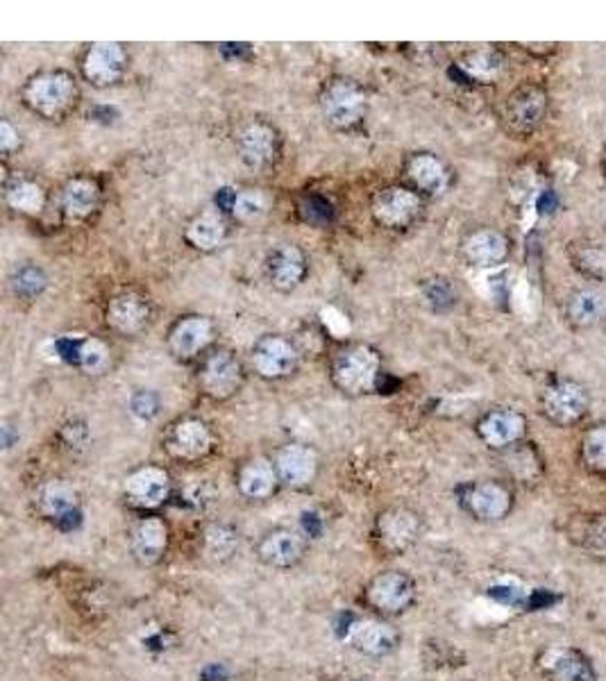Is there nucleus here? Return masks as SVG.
Masks as SVG:
<instances>
[{
  "instance_id": "1",
  "label": "nucleus",
  "mask_w": 606,
  "mask_h": 681,
  "mask_svg": "<svg viewBox=\"0 0 606 681\" xmlns=\"http://www.w3.org/2000/svg\"><path fill=\"white\" fill-rule=\"evenodd\" d=\"M419 595L415 580L402 571L375 575L364 588V604L377 618H396L409 612Z\"/></svg>"
},
{
  "instance_id": "2",
  "label": "nucleus",
  "mask_w": 606,
  "mask_h": 681,
  "mask_svg": "<svg viewBox=\"0 0 606 681\" xmlns=\"http://www.w3.org/2000/svg\"><path fill=\"white\" fill-rule=\"evenodd\" d=\"M421 516L407 507H393L377 516L372 527V543L385 556H400L421 541Z\"/></svg>"
},
{
  "instance_id": "3",
  "label": "nucleus",
  "mask_w": 606,
  "mask_h": 681,
  "mask_svg": "<svg viewBox=\"0 0 606 681\" xmlns=\"http://www.w3.org/2000/svg\"><path fill=\"white\" fill-rule=\"evenodd\" d=\"M377 375H380V357L368 346H350L340 350L332 364L336 387L355 396L372 391Z\"/></svg>"
},
{
  "instance_id": "4",
  "label": "nucleus",
  "mask_w": 606,
  "mask_h": 681,
  "mask_svg": "<svg viewBox=\"0 0 606 681\" xmlns=\"http://www.w3.org/2000/svg\"><path fill=\"white\" fill-rule=\"evenodd\" d=\"M23 98L28 107L46 119L64 114L75 100V80L68 73H40L25 85Z\"/></svg>"
},
{
  "instance_id": "5",
  "label": "nucleus",
  "mask_w": 606,
  "mask_h": 681,
  "mask_svg": "<svg viewBox=\"0 0 606 681\" xmlns=\"http://www.w3.org/2000/svg\"><path fill=\"white\" fill-rule=\"evenodd\" d=\"M321 109L325 121L336 130H350L366 117V94L350 80H334L323 89Z\"/></svg>"
},
{
  "instance_id": "6",
  "label": "nucleus",
  "mask_w": 606,
  "mask_h": 681,
  "mask_svg": "<svg viewBox=\"0 0 606 681\" xmlns=\"http://www.w3.org/2000/svg\"><path fill=\"white\" fill-rule=\"evenodd\" d=\"M462 507L481 522H496L509 516L513 507L511 490L502 482H475L462 488Z\"/></svg>"
},
{
  "instance_id": "7",
  "label": "nucleus",
  "mask_w": 606,
  "mask_h": 681,
  "mask_svg": "<svg viewBox=\"0 0 606 681\" xmlns=\"http://www.w3.org/2000/svg\"><path fill=\"white\" fill-rule=\"evenodd\" d=\"M123 494L130 507L139 511H155L171 496V477L164 468L145 466L128 475L123 484Z\"/></svg>"
},
{
  "instance_id": "8",
  "label": "nucleus",
  "mask_w": 606,
  "mask_h": 681,
  "mask_svg": "<svg viewBox=\"0 0 606 681\" xmlns=\"http://www.w3.org/2000/svg\"><path fill=\"white\" fill-rule=\"evenodd\" d=\"M128 545L139 565H158L169 550V525L160 516H145L137 520L130 529Z\"/></svg>"
},
{
  "instance_id": "9",
  "label": "nucleus",
  "mask_w": 606,
  "mask_h": 681,
  "mask_svg": "<svg viewBox=\"0 0 606 681\" xmlns=\"http://www.w3.org/2000/svg\"><path fill=\"white\" fill-rule=\"evenodd\" d=\"M257 556L275 571H291L307 556V539L293 529H273L257 543Z\"/></svg>"
},
{
  "instance_id": "10",
  "label": "nucleus",
  "mask_w": 606,
  "mask_h": 681,
  "mask_svg": "<svg viewBox=\"0 0 606 681\" xmlns=\"http://www.w3.org/2000/svg\"><path fill=\"white\" fill-rule=\"evenodd\" d=\"M423 209V201L404 186H389L380 192L372 201V216L377 223H382L393 230L400 227H409L415 218H419Z\"/></svg>"
},
{
  "instance_id": "11",
  "label": "nucleus",
  "mask_w": 606,
  "mask_h": 681,
  "mask_svg": "<svg viewBox=\"0 0 606 681\" xmlns=\"http://www.w3.org/2000/svg\"><path fill=\"white\" fill-rule=\"evenodd\" d=\"M346 638L357 652L366 657H387L398 648V642H400L398 631L391 625H387L382 618L353 620V625L346 631Z\"/></svg>"
},
{
  "instance_id": "12",
  "label": "nucleus",
  "mask_w": 606,
  "mask_h": 681,
  "mask_svg": "<svg viewBox=\"0 0 606 681\" xmlns=\"http://www.w3.org/2000/svg\"><path fill=\"white\" fill-rule=\"evenodd\" d=\"M201 382H203L205 393L216 398V400H225V398L235 396L241 387V364H239V359L227 350H218V353L209 355L205 366H203Z\"/></svg>"
},
{
  "instance_id": "13",
  "label": "nucleus",
  "mask_w": 606,
  "mask_h": 681,
  "mask_svg": "<svg viewBox=\"0 0 606 681\" xmlns=\"http://www.w3.org/2000/svg\"><path fill=\"white\" fill-rule=\"evenodd\" d=\"M36 505L40 511L53 520L59 527H75V522H80V498L78 490H75L68 482L64 479H53L42 486L40 496H36Z\"/></svg>"
},
{
  "instance_id": "14",
  "label": "nucleus",
  "mask_w": 606,
  "mask_h": 681,
  "mask_svg": "<svg viewBox=\"0 0 606 681\" xmlns=\"http://www.w3.org/2000/svg\"><path fill=\"white\" fill-rule=\"evenodd\" d=\"M588 409L586 391L575 382L552 385L543 396V411L556 425L577 423Z\"/></svg>"
},
{
  "instance_id": "15",
  "label": "nucleus",
  "mask_w": 606,
  "mask_h": 681,
  "mask_svg": "<svg viewBox=\"0 0 606 681\" xmlns=\"http://www.w3.org/2000/svg\"><path fill=\"white\" fill-rule=\"evenodd\" d=\"M275 471L280 477V484H286L291 488H305L316 479L318 473V457L316 452L307 445H284L275 457Z\"/></svg>"
},
{
  "instance_id": "16",
  "label": "nucleus",
  "mask_w": 606,
  "mask_h": 681,
  "mask_svg": "<svg viewBox=\"0 0 606 681\" xmlns=\"http://www.w3.org/2000/svg\"><path fill=\"white\" fill-rule=\"evenodd\" d=\"M252 364L261 377L280 380L295 370V348L282 336H263L252 350Z\"/></svg>"
},
{
  "instance_id": "17",
  "label": "nucleus",
  "mask_w": 606,
  "mask_h": 681,
  "mask_svg": "<svg viewBox=\"0 0 606 681\" xmlns=\"http://www.w3.org/2000/svg\"><path fill=\"white\" fill-rule=\"evenodd\" d=\"M541 668L548 681H597L591 659L577 648H552L543 655Z\"/></svg>"
},
{
  "instance_id": "18",
  "label": "nucleus",
  "mask_w": 606,
  "mask_h": 681,
  "mask_svg": "<svg viewBox=\"0 0 606 681\" xmlns=\"http://www.w3.org/2000/svg\"><path fill=\"white\" fill-rule=\"evenodd\" d=\"M212 432L207 430L205 423L201 421H182L177 423L169 439H166V450L180 462H201L207 457L212 450Z\"/></svg>"
},
{
  "instance_id": "19",
  "label": "nucleus",
  "mask_w": 606,
  "mask_h": 681,
  "mask_svg": "<svg viewBox=\"0 0 606 681\" xmlns=\"http://www.w3.org/2000/svg\"><path fill=\"white\" fill-rule=\"evenodd\" d=\"M83 68L87 80H91L96 87L113 85L126 71V51L111 42L94 44L85 55Z\"/></svg>"
},
{
  "instance_id": "20",
  "label": "nucleus",
  "mask_w": 606,
  "mask_h": 681,
  "mask_svg": "<svg viewBox=\"0 0 606 681\" xmlns=\"http://www.w3.org/2000/svg\"><path fill=\"white\" fill-rule=\"evenodd\" d=\"M477 432H479L481 441L488 447L502 450V447L516 445L522 439V434H524V419H522L518 411H511V409L490 411L479 421Z\"/></svg>"
},
{
  "instance_id": "21",
  "label": "nucleus",
  "mask_w": 606,
  "mask_h": 681,
  "mask_svg": "<svg viewBox=\"0 0 606 681\" xmlns=\"http://www.w3.org/2000/svg\"><path fill=\"white\" fill-rule=\"evenodd\" d=\"M305 255L289 244L273 248L267 259L269 278L280 291H293L302 282V278H305Z\"/></svg>"
},
{
  "instance_id": "22",
  "label": "nucleus",
  "mask_w": 606,
  "mask_h": 681,
  "mask_svg": "<svg viewBox=\"0 0 606 681\" xmlns=\"http://www.w3.org/2000/svg\"><path fill=\"white\" fill-rule=\"evenodd\" d=\"M545 114V94L537 87L518 89L507 102V121L516 132L534 130Z\"/></svg>"
},
{
  "instance_id": "23",
  "label": "nucleus",
  "mask_w": 606,
  "mask_h": 681,
  "mask_svg": "<svg viewBox=\"0 0 606 681\" xmlns=\"http://www.w3.org/2000/svg\"><path fill=\"white\" fill-rule=\"evenodd\" d=\"M212 340V323L203 316L182 318L171 332V350L177 359H194Z\"/></svg>"
},
{
  "instance_id": "24",
  "label": "nucleus",
  "mask_w": 606,
  "mask_h": 681,
  "mask_svg": "<svg viewBox=\"0 0 606 681\" xmlns=\"http://www.w3.org/2000/svg\"><path fill=\"white\" fill-rule=\"evenodd\" d=\"M148 302L137 293L117 295L107 307V323L121 334H137L148 323Z\"/></svg>"
},
{
  "instance_id": "25",
  "label": "nucleus",
  "mask_w": 606,
  "mask_h": 681,
  "mask_svg": "<svg viewBox=\"0 0 606 681\" xmlns=\"http://www.w3.org/2000/svg\"><path fill=\"white\" fill-rule=\"evenodd\" d=\"M239 490L250 498V500H267L275 494V488L280 484L275 464L267 460H252L241 466L239 477H237Z\"/></svg>"
},
{
  "instance_id": "26",
  "label": "nucleus",
  "mask_w": 606,
  "mask_h": 681,
  "mask_svg": "<svg viewBox=\"0 0 606 681\" xmlns=\"http://www.w3.org/2000/svg\"><path fill=\"white\" fill-rule=\"evenodd\" d=\"M464 252L468 261L475 263V267L494 269V267H500V263L507 259L509 244L496 230H479L466 241Z\"/></svg>"
},
{
  "instance_id": "27",
  "label": "nucleus",
  "mask_w": 606,
  "mask_h": 681,
  "mask_svg": "<svg viewBox=\"0 0 606 681\" xmlns=\"http://www.w3.org/2000/svg\"><path fill=\"white\" fill-rule=\"evenodd\" d=\"M239 150L241 160L250 169L267 166L275 158V132L269 126L252 123L241 132Z\"/></svg>"
},
{
  "instance_id": "28",
  "label": "nucleus",
  "mask_w": 606,
  "mask_h": 681,
  "mask_svg": "<svg viewBox=\"0 0 606 681\" xmlns=\"http://www.w3.org/2000/svg\"><path fill=\"white\" fill-rule=\"evenodd\" d=\"M567 316L580 327H591L606 318V293L599 289H582L567 302Z\"/></svg>"
},
{
  "instance_id": "29",
  "label": "nucleus",
  "mask_w": 606,
  "mask_h": 681,
  "mask_svg": "<svg viewBox=\"0 0 606 681\" xmlns=\"http://www.w3.org/2000/svg\"><path fill=\"white\" fill-rule=\"evenodd\" d=\"M407 173L411 177V182L423 188L428 194H441L443 188L447 186V171L443 166L441 160H436L434 155H415L411 158Z\"/></svg>"
},
{
  "instance_id": "30",
  "label": "nucleus",
  "mask_w": 606,
  "mask_h": 681,
  "mask_svg": "<svg viewBox=\"0 0 606 681\" xmlns=\"http://www.w3.org/2000/svg\"><path fill=\"white\" fill-rule=\"evenodd\" d=\"M98 184L91 180H71L64 186L62 205L71 218H85L98 205Z\"/></svg>"
},
{
  "instance_id": "31",
  "label": "nucleus",
  "mask_w": 606,
  "mask_h": 681,
  "mask_svg": "<svg viewBox=\"0 0 606 681\" xmlns=\"http://www.w3.org/2000/svg\"><path fill=\"white\" fill-rule=\"evenodd\" d=\"M203 550L205 559H209L212 563L230 561L239 550V532L230 525H212L205 532Z\"/></svg>"
},
{
  "instance_id": "32",
  "label": "nucleus",
  "mask_w": 606,
  "mask_h": 681,
  "mask_svg": "<svg viewBox=\"0 0 606 681\" xmlns=\"http://www.w3.org/2000/svg\"><path fill=\"white\" fill-rule=\"evenodd\" d=\"M227 227L218 214H203L186 227V239L198 250H214L225 241Z\"/></svg>"
},
{
  "instance_id": "33",
  "label": "nucleus",
  "mask_w": 606,
  "mask_h": 681,
  "mask_svg": "<svg viewBox=\"0 0 606 681\" xmlns=\"http://www.w3.org/2000/svg\"><path fill=\"white\" fill-rule=\"evenodd\" d=\"M575 541L591 559L606 561V514L586 518L577 529Z\"/></svg>"
},
{
  "instance_id": "34",
  "label": "nucleus",
  "mask_w": 606,
  "mask_h": 681,
  "mask_svg": "<svg viewBox=\"0 0 606 681\" xmlns=\"http://www.w3.org/2000/svg\"><path fill=\"white\" fill-rule=\"evenodd\" d=\"M8 205L23 214H40L46 203V194L40 184L30 180H17L12 186H8Z\"/></svg>"
},
{
  "instance_id": "35",
  "label": "nucleus",
  "mask_w": 606,
  "mask_h": 681,
  "mask_svg": "<svg viewBox=\"0 0 606 681\" xmlns=\"http://www.w3.org/2000/svg\"><path fill=\"white\" fill-rule=\"evenodd\" d=\"M582 462L588 471L606 475V425H597L584 434Z\"/></svg>"
},
{
  "instance_id": "36",
  "label": "nucleus",
  "mask_w": 606,
  "mask_h": 681,
  "mask_svg": "<svg viewBox=\"0 0 606 681\" xmlns=\"http://www.w3.org/2000/svg\"><path fill=\"white\" fill-rule=\"evenodd\" d=\"M263 212H267V201L257 192H241L235 196L232 214L239 220H257Z\"/></svg>"
},
{
  "instance_id": "37",
  "label": "nucleus",
  "mask_w": 606,
  "mask_h": 681,
  "mask_svg": "<svg viewBox=\"0 0 606 681\" xmlns=\"http://www.w3.org/2000/svg\"><path fill=\"white\" fill-rule=\"evenodd\" d=\"M80 361L87 370H100L107 361V350L98 340H87V344L80 348Z\"/></svg>"
},
{
  "instance_id": "38",
  "label": "nucleus",
  "mask_w": 606,
  "mask_h": 681,
  "mask_svg": "<svg viewBox=\"0 0 606 681\" xmlns=\"http://www.w3.org/2000/svg\"><path fill=\"white\" fill-rule=\"evenodd\" d=\"M323 323H325L327 332H332V334H336V336H344V334L350 332L348 318H346L344 314H340L338 310H334V307L323 310Z\"/></svg>"
},
{
  "instance_id": "39",
  "label": "nucleus",
  "mask_w": 606,
  "mask_h": 681,
  "mask_svg": "<svg viewBox=\"0 0 606 681\" xmlns=\"http://www.w3.org/2000/svg\"><path fill=\"white\" fill-rule=\"evenodd\" d=\"M19 145V134L17 130L10 126V121L0 123V148H3V153H10Z\"/></svg>"
}]
</instances>
